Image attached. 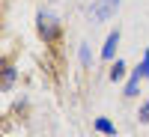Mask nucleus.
Masks as SVG:
<instances>
[{
    "instance_id": "obj_6",
    "label": "nucleus",
    "mask_w": 149,
    "mask_h": 137,
    "mask_svg": "<svg viewBox=\"0 0 149 137\" xmlns=\"http://www.w3.org/2000/svg\"><path fill=\"white\" fill-rule=\"evenodd\" d=\"M122 78H125V63L116 60V63L110 66V81H122Z\"/></svg>"
},
{
    "instance_id": "obj_4",
    "label": "nucleus",
    "mask_w": 149,
    "mask_h": 137,
    "mask_svg": "<svg viewBox=\"0 0 149 137\" xmlns=\"http://www.w3.org/2000/svg\"><path fill=\"white\" fill-rule=\"evenodd\" d=\"M140 81H146V78H143V72H140V66H137V69L131 72V81L125 83V95H128V98H131V95H137V86H140Z\"/></svg>"
},
{
    "instance_id": "obj_1",
    "label": "nucleus",
    "mask_w": 149,
    "mask_h": 137,
    "mask_svg": "<svg viewBox=\"0 0 149 137\" xmlns=\"http://www.w3.org/2000/svg\"><path fill=\"white\" fill-rule=\"evenodd\" d=\"M36 27H39V36L45 42H57V36H60V21L51 15V12H39V15H36Z\"/></svg>"
},
{
    "instance_id": "obj_2",
    "label": "nucleus",
    "mask_w": 149,
    "mask_h": 137,
    "mask_svg": "<svg viewBox=\"0 0 149 137\" xmlns=\"http://www.w3.org/2000/svg\"><path fill=\"white\" fill-rule=\"evenodd\" d=\"M116 9H119V0H95V3L90 6V18L98 24V21H110L116 15Z\"/></svg>"
},
{
    "instance_id": "obj_9",
    "label": "nucleus",
    "mask_w": 149,
    "mask_h": 137,
    "mask_svg": "<svg viewBox=\"0 0 149 137\" xmlns=\"http://www.w3.org/2000/svg\"><path fill=\"white\" fill-rule=\"evenodd\" d=\"M140 72H143V78L149 81V51H143V63H140Z\"/></svg>"
},
{
    "instance_id": "obj_5",
    "label": "nucleus",
    "mask_w": 149,
    "mask_h": 137,
    "mask_svg": "<svg viewBox=\"0 0 149 137\" xmlns=\"http://www.w3.org/2000/svg\"><path fill=\"white\" fill-rule=\"evenodd\" d=\"M15 78H18V72L12 69V66H6V69H3V92H9V90H12Z\"/></svg>"
},
{
    "instance_id": "obj_8",
    "label": "nucleus",
    "mask_w": 149,
    "mask_h": 137,
    "mask_svg": "<svg viewBox=\"0 0 149 137\" xmlns=\"http://www.w3.org/2000/svg\"><path fill=\"white\" fill-rule=\"evenodd\" d=\"M137 116H140V122H149V102H143V104H140Z\"/></svg>"
},
{
    "instance_id": "obj_7",
    "label": "nucleus",
    "mask_w": 149,
    "mask_h": 137,
    "mask_svg": "<svg viewBox=\"0 0 149 137\" xmlns=\"http://www.w3.org/2000/svg\"><path fill=\"white\" fill-rule=\"evenodd\" d=\"M95 128L102 131V134H116V128H113V122H107V119H95Z\"/></svg>"
},
{
    "instance_id": "obj_3",
    "label": "nucleus",
    "mask_w": 149,
    "mask_h": 137,
    "mask_svg": "<svg viewBox=\"0 0 149 137\" xmlns=\"http://www.w3.org/2000/svg\"><path fill=\"white\" fill-rule=\"evenodd\" d=\"M116 45H119V27L107 33L104 48H102V60H113V54H116Z\"/></svg>"
},
{
    "instance_id": "obj_10",
    "label": "nucleus",
    "mask_w": 149,
    "mask_h": 137,
    "mask_svg": "<svg viewBox=\"0 0 149 137\" xmlns=\"http://www.w3.org/2000/svg\"><path fill=\"white\" fill-rule=\"evenodd\" d=\"M81 66H90V48L81 45Z\"/></svg>"
}]
</instances>
